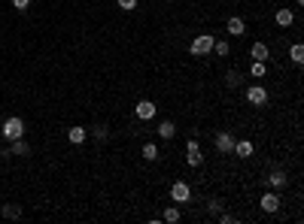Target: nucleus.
Instances as JSON below:
<instances>
[{
  "label": "nucleus",
  "instance_id": "f257e3e1",
  "mask_svg": "<svg viewBox=\"0 0 304 224\" xmlns=\"http://www.w3.org/2000/svg\"><path fill=\"white\" fill-rule=\"evenodd\" d=\"M213 42H216L213 33H198V36L189 42V55H192V58H207V55H213Z\"/></svg>",
  "mask_w": 304,
  "mask_h": 224
},
{
  "label": "nucleus",
  "instance_id": "f03ea898",
  "mask_svg": "<svg viewBox=\"0 0 304 224\" xmlns=\"http://www.w3.org/2000/svg\"><path fill=\"white\" fill-rule=\"evenodd\" d=\"M0 133H3V140H21L24 137V121L18 118V115H9L6 121H3V127H0Z\"/></svg>",
  "mask_w": 304,
  "mask_h": 224
},
{
  "label": "nucleus",
  "instance_id": "7ed1b4c3",
  "mask_svg": "<svg viewBox=\"0 0 304 224\" xmlns=\"http://www.w3.org/2000/svg\"><path fill=\"white\" fill-rule=\"evenodd\" d=\"M244 97H247V103L250 106H268V88L262 85V82H256V85H250L247 91H244Z\"/></svg>",
  "mask_w": 304,
  "mask_h": 224
},
{
  "label": "nucleus",
  "instance_id": "20e7f679",
  "mask_svg": "<svg viewBox=\"0 0 304 224\" xmlns=\"http://www.w3.org/2000/svg\"><path fill=\"white\" fill-rule=\"evenodd\" d=\"M234 143H238V140H234L231 130H219V133L213 137V146H216L219 155H231V152H234Z\"/></svg>",
  "mask_w": 304,
  "mask_h": 224
},
{
  "label": "nucleus",
  "instance_id": "39448f33",
  "mask_svg": "<svg viewBox=\"0 0 304 224\" xmlns=\"http://www.w3.org/2000/svg\"><path fill=\"white\" fill-rule=\"evenodd\" d=\"M171 200H174L177 206L189 203V200H192V188H189V182H174V185H171Z\"/></svg>",
  "mask_w": 304,
  "mask_h": 224
},
{
  "label": "nucleus",
  "instance_id": "423d86ee",
  "mask_svg": "<svg viewBox=\"0 0 304 224\" xmlns=\"http://www.w3.org/2000/svg\"><path fill=\"white\" fill-rule=\"evenodd\" d=\"M134 112H137V118H140V121H152V118H155V112H158V106H155L152 100H137Z\"/></svg>",
  "mask_w": 304,
  "mask_h": 224
},
{
  "label": "nucleus",
  "instance_id": "0eeeda50",
  "mask_svg": "<svg viewBox=\"0 0 304 224\" xmlns=\"http://www.w3.org/2000/svg\"><path fill=\"white\" fill-rule=\"evenodd\" d=\"M265 185H268V188H274V191H283V188L289 185L286 170H271V173H268V179H265Z\"/></svg>",
  "mask_w": 304,
  "mask_h": 224
},
{
  "label": "nucleus",
  "instance_id": "6e6552de",
  "mask_svg": "<svg viewBox=\"0 0 304 224\" xmlns=\"http://www.w3.org/2000/svg\"><path fill=\"white\" fill-rule=\"evenodd\" d=\"M259 203H262V212H268V215H274V212L280 209V194H277V191H265Z\"/></svg>",
  "mask_w": 304,
  "mask_h": 224
},
{
  "label": "nucleus",
  "instance_id": "1a4fd4ad",
  "mask_svg": "<svg viewBox=\"0 0 304 224\" xmlns=\"http://www.w3.org/2000/svg\"><path fill=\"white\" fill-rule=\"evenodd\" d=\"M6 158H24V155H30V146L24 143V137L21 140H12L9 143V152H3Z\"/></svg>",
  "mask_w": 304,
  "mask_h": 224
},
{
  "label": "nucleus",
  "instance_id": "9d476101",
  "mask_svg": "<svg viewBox=\"0 0 304 224\" xmlns=\"http://www.w3.org/2000/svg\"><path fill=\"white\" fill-rule=\"evenodd\" d=\"M225 30H228L231 36H244V33H247V21H244L241 15H231V18L225 21Z\"/></svg>",
  "mask_w": 304,
  "mask_h": 224
},
{
  "label": "nucleus",
  "instance_id": "9b49d317",
  "mask_svg": "<svg viewBox=\"0 0 304 224\" xmlns=\"http://www.w3.org/2000/svg\"><path fill=\"white\" fill-rule=\"evenodd\" d=\"M85 140H88V130H85V127H79V124L67 127V143H73V146H82Z\"/></svg>",
  "mask_w": 304,
  "mask_h": 224
},
{
  "label": "nucleus",
  "instance_id": "f8f14e48",
  "mask_svg": "<svg viewBox=\"0 0 304 224\" xmlns=\"http://www.w3.org/2000/svg\"><path fill=\"white\" fill-rule=\"evenodd\" d=\"M250 58H253V61H268V58H271V49L259 39V42H253V46H250Z\"/></svg>",
  "mask_w": 304,
  "mask_h": 224
},
{
  "label": "nucleus",
  "instance_id": "ddd939ff",
  "mask_svg": "<svg viewBox=\"0 0 304 224\" xmlns=\"http://www.w3.org/2000/svg\"><path fill=\"white\" fill-rule=\"evenodd\" d=\"M253 152H256V146H253L250 140H238L231 155H238V158H253Z\"/></svg>",
  "mask_w": 304,
  "mask_h": 224
},
{
  "label": "nucleus",
  "instance_id": "4468645a",
  "mask_svg": "<svg viewBox=\"0 0 304 224\" xmlns=\"http://www.w3.org/2000/svg\"><path fill=\"white\" fill-rule=\"evenodd\" d=\"M274 21H277L280 27H292V24H295V12H292V9H277Z\"/></svg>",
  "mask_w": 304,
  "mask_h": 224
},
{
  "label": "nucleus",
  "instance_id": "2eb2a0df",
  "mask_svg": "<svg viewBox=\"0 0 304 224\" xmlns=\"http://www.w3.org/2000/svg\"><path fill=\"white\" fill-rule=\"evenodd\" d=\"M155 133H158L161 140H174V137H177V124H174V121H161V124L155 127Z\"/></svg>",
  "mask_w": 304,
  "mask_h": 224
},
{
  "label": "nucleus",
  "instance_id": "dca6fc26",
  "mask_svg": "<svg viewBox=\"0 0 304 224\" xmlns=\"http://www.w3.org/2000/svg\"><path fill=\"white\" fill-rule=\"evenodd\" d=\"M250 76L253 79H265L268 76V61H253L250 64Z\"/></svg>",
  "mask_w": 304,
  "mask_h": 224
},
{
  "label": "nucleus",
  "instance_id": "f3484780",
  "mask_svg": "<svg viewBox=\"0 0 304 224\" xmlns=\"http://www.w3.org/2000/svg\"><path fill=\"white\" fill-rule=\"evenodd\" d=\"M289 61H292L295 67H301V64H304V46H301V42H292V49H289Z\"/></svg>",
  "mask_w": 304,
  "mask_h": 224
},
{
  "label": "nucleus",
  "instance_id": "a211bd4d",
  "mask_svg": "<svg viewBox=\"0 0 304 224\" xmlns=\"http://www.w3.org/2000/svg\"><path fill=\"white\" fill-rule=\"evenodd\" d=\"M140 155H143V161H158V146L155 143H143Z\"/></svg>",
  "mask_w": 304,
  "mask_h": 224
},
{
  "label": "nucleus",
  "instance_id": "6ab92c4d",
  "mask_svg": "<svg viewBox=\"0 0 304 224\" xmlns=\"http://www.w3.org/2000/svg\"><path fill=\"white\" fill-rule=\"evenodd\" d=\"M186 161H189V167H201V164H204L201 149H186Z\"/></svg>",
  "mask_w": 304,
  "mask_h": 224
},
{
  "label": "nucleus",
  "instance_id": "aec40b11",
  "mask_svg": "<svg viewBox=\"0 0 304 224\" xmlns=\"http://www.w3.org/2000/svg\"><path fill=\"white\" fill-rule=\"evenodd\" d=\"M180 218H183V212H180V206L174 203V206H167V209H164V218H161V221H167V224H177Z\"/></svg>",
  "mask_w": 304,
  "mask_h": 224
},
{
  "label": "nucleus",
  "instance_id": "412c9836",
  "mask_svg": "<svg viewBox=\"0 0 304 224\" xmlns=\"http://www.w3.org/2000/svg\"><path fill=\"white\" fill-rule=\"evenodd\" d=\"M3 218H21V206L18 203H3Z\"/></svg>",
  "mask_w": 304,
  "mask_h": 224
},
{
  "label": "nucleus",
  "instance_id": "4be33fe9",
  "mask_svg": "<svg viewBox=\"0 0 304 224\" xmlns=\"http://www.w3.org/2000/svg\"><path fill=\"white\" fill-rule=\"evenodd\" d=\"M213 52H216L219 58H228V55H231V46H228V39H216V42H213Z\"/></svg>",
  "mask_w": 304,
  "mask_h": 224
},
{
  "label": "nucleus",
  "instance_id": "5701e85b",
  "mask_svg": "<svg viewBox=\"0 0 304 224\" xmlns=\"http://www.w3.org/2000/svg\"><path fill=\"white\" fill-rule=\"evenodd\" d=\"M91 137H94V140H100V143H104V140H107V137H110V127H107V124H94V127H91Z\"/></svg>",
  "mask_w": 304,
  "mask_h": 224
},
{
  "label": "nucleus",
  "instance_id": "b1692460",
  "mask_svg": "<svg viewBox=\"0 0 304 224\" xmlns=\"http://www.w3.org/2000/svg\"><path fill=\"white\" fill-rule=\"evenodd\" d=\"M238 85H241V73H234V70H231V73H225V88H231V91H234Z\"/></svg>",
  "mask_w": 304,
  "mask_h": 224
},
{
  "label": "nucleus",
  "instance_id": "393cba45",
  "mask_svg": "<svg viewBox=\"0 0 304 224\" xmlns=\"http://www.w3.org/2000/svg\"><path fill=\"white\" fill-rule=\"evenodd\" d=\"M216 221H219V224H234V221H238V215H231V212H219Z\"/></svg>",
  "mask_w": 304,
  "mask_h": 224
},
{
  "label": "nucleus",
  "instance_id": "a878e982",
  "mask_svg": "<svg viewBox=\"0 0 304 224\" xmlns=\"http://www.w3.org/2000/svg\"><path fill=\"white\" fill-rule=\"evenodd\" d=\"M207 212H210V215H219V212H222V203H219V200H210V203H207Z\"/></svg>",
  "mask_w": 304,
  "mask_h": 224
},
{
  "label": "nucleus",
  "instance_id": "bb28decb",
  "mask_svg": "<svg viewBox=\"0 0 304 224\" xmlns=\"http://www.w3.org/2000/svg\"><path fill=\"white\" fill-rule=\"evenodd\" d=\"M116 3H119V9H125V12L137 9V0H116Z\"/></svg>",
  "mask_w": 304,
  "mask_h": 224
},
{
  "label": "nucleus",
  "instance_id": "cd10ccee",
  "mask_svg": "<svg viewBox=\"0 0 304 224\" xmlns=\"http://www.w3.org/2000/svg\"><path fill=\"white\" fill-rule=\"evenodd\" d=\"M12 6H15V9H18V12H24V9H27V6H30V0H12Z\"/></svg>",
  "mask_w": 304,
  "mask_h": 224
}]
</instances>
